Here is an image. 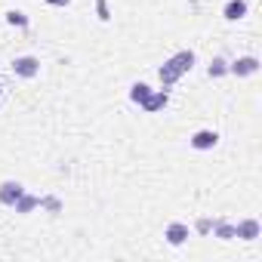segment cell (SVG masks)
Returning <instances> with one entry per match:
<instances>
[{
    "label": "cell",
    "instance_id": "cell-1",
    "mask_svg": "<svg viewBox=\"0 0 262 262\" xmlns=\"http://www.w3.org/2000/svg\"><path fill=\"white\" fill-rule=\"evenodd\" d=\"M191 65H194V53L191 50H182V53H176L173 59H167L164 65H161V83L164 86H170V83H176L185 71H191Z\"/></svg>",
    "mask_w": 262,
    "mask_h": 262
},
{
    "label": "cell",
    "instance_id": "cell-2",
    "mask_svg": "<svg viewBox=\"0 0 262 262\" xmlns=\"http://www.w3.org/2000/svg\"><path fill=\"white\" fill-rule=\"evenodd\" d=\"M13 71L19 74V77H37L40 74V59H34V56H19V59H13Z\"/></svg>",
    "mask_w": 262,
    "mask_h": 262
},
{
    "label": "cell",
    "instance_id": "cell-3",
    "mask_svg": "<svg viewBox=\"0 0 262 262\" xmlns=\"http://www.w3.org/2000/svg\"><path fill=\"white\" fill-rule=\"evenodd\" d=\"M228 71H231V74H237V77H250V74H256V71H259V59H256V56L234 59V62L228 65Z\"/></svg>",
    "mask_w": 262,
    "mask_h": 262
},
{
    "label": "cell",
    "instance_id": "cell-4",
    "mask_svg": "<svg viewBox=\"0 0 262 262\" xmlns=\"http://www.w3.org/2000/svg\"><path fill=\"white\" fill-rule=\"evenodd\" d=\"M219 142V133L216 129H198V133L191 136V145L198 148V151H207V148H213Z\"/></svg>",
    "mask_w": 262,
    "mask_h": 262
},
{
    "label": "cell",
    "instance_id": "cell-5",
    "mask_svg": "<svg viewBox=\"0 0 262 262\" xmlns=\"http://www.w3.org/2000/svg\"><path fill=\"white\" fill-rule=\"evenodd\" d=\"M22 194H25V188L19 182H4L0 185V204H7V207H13Z\"/></svg>",
    "mask_w": 262,
    "mask_h": 262
},
{
    "label": "cell",
    "instance_id": "cell-6",
    "mask_svg": "<svg viewBox=\"0 0 262 262\" xmlns=\"http://www.w3.org/2000/svg\"><path fill=\"white\" fill-rule=\"evenodd\" d=\"M167 102H170L167 90H151L148 99L142 102V108H145V111H161V108H167Z\"/></svg>",
    "mask_w": 262,
    "mask_h": 262
},
{
    "label": "cell",
    "instance_id": "cell-7",
    "mask_svg": "<svg viewBox=\"0 0 262 262\" xmlns=\"http://www.w3.org/2000/svg\"><path fill=\"white\" fill-rule=\"evenodd\" d=\"M188 234H191V231H188V225H185V222H173V225L167 228V241H170L173 247L185 244V241H188Z\"/></svg>",
    "mask_w": 262,
    "mask_h": 262
},
{
    "label": "cell",
    "instance_id": "cell-8",
    "mask_svg": "<svg viewBox=\"0 0 262 262\" xmlns=\"http://www.w3.org/2000/svg\"><path fill=\"white\" fill-rule=\"evenodd\" d=\"M234 234L244 237V241H253V237H259V222L256 219H244V222L234 225Z\"/></svg>",
    "mask_w": 262,
    "mask_h": 262
},
{
    "label": "cell",
    "instance_id": "cell-9",
    "mask_svg": "<svg viewBox=\"0 0 262 262\" xmlns=\"http://www.w3.org/2000/svg\"><path fill=\"white\" fill-rule=\"evenodd\" d=\"M244 16H247V4H244V0H228V4H225V19L228 22H237Z\"/></svg>",
    "mask_w": 262,
    "mask_h": 262
},
{
    "label": "cell",
    "instance_id": "cell-10",
    "mask_svg": "<svg viewBox=\"0 0 262 262\" xmlns=\"http://www.w3.org/2000/svg\"><path fill=\"white\" fill-rule=\"evenodd\" d=\"M13 207H16V213H31L34 207H40V198L37 194H22Z\"/></svg>",
    "mask_w": 262,
    "mask_h": 262
},
{
    "label": "cell",
    "instance_id": "cell-11",
    "mask_svg": "<svg viewBox=\"0 0 262 262\" xmlns=\"http://www.w3.org/2000/svg\"><path fill=\"white\" fill-rule=\"evenodd\" d=\"M207 74H210V77H222V74H228V62H225L222 56H216V59L210 62V68H207Z\"/></svg>",
    "mask_w": 262,
    "mask_h": 262
},
{
    "label": "cell",
    "instance_id": "cell-12",
    "mask_svg": "<svg viewBox=\"0 0 262 262\" xmlns=\"http://www.w3.org/2000/svg\"><path fill=\"white\" fill-rule=\"evenodd\" d=\"M148 93H151V86H148V83H136L133 90H129V99H133L136 105H142V102L148 99Z\"/></svg>",
    "mask_w": 262,
    "mask_h": 262
},
{
    "label": "cell",
    "instance_id": "cell-13",
    "mask_svg": "<svg viewBox=\"0 0 262 262\" xmlns=\"http://www.w3.org/2000/svg\"><path fill=\"white\" fill-rule=\"evenodd\" d=\"M213 231H216V237H222V241L237 237V234H234V225H228V222H213Z\"/></svg>",
    "mask_w": 262,
    "mask_h": 262
},
{
    "label": "cell",
    "instance_id": "cell-14",
    "mask_svg": "<svg viewBox=\"0 0 262 262\" xmlns=\"http://www.w3.org/2000/svg\"><path fill=\"white\" fill-rule=\"evenodd\" d=\"M7 22H10V25H19V28H25V25H28V16L13 10V13H7Z\"/></svg>",
    "mask_w": 262,
    "mask_h": 262
},
{
    "label": "cell",
    "instance_id": "cell-15",
    "mask_svg": "<svg viewBox=\"0 0 262 262\" xmlns=\"http://www.w3.org/2000/svg\"><path fill=\"white\" fill-rule=\"evenodd\" d=\"M210 228H213V222H210V219H201V222H198V231H201V234H207Z\"/></svg>",
    "mask_w": 262,
    "mask_h": 262
},
{
    "label": "cell",
    "instance_id": "cell-16",
    "mask_svg": "<svg viewBox=\"0 0 262 262\" xmlns=\"http://www.w3.org/2000/svg\"><path fill=\"white\" fill-rule=\"evenodd\" d=\"M99 19H108V7H105V0H99Z\"/></svg>",
    "mask_w": 262,
    "mask_h": 262
},
{
    "label": "cell",
    "instance_id": "cell-17",
    "mask_svg": "<svg viewBox=\"0 0 262 262\" xmlns=\"http://www.w3.org/2000/svg\"><path fill=\"white\" fill-rule=\"evenodd\" d=\"M47 4H50V7H68L71 0H47Z\"/></svg>",
    "mask_w": 262,
    "mask_h": 262
}]
</instances>
